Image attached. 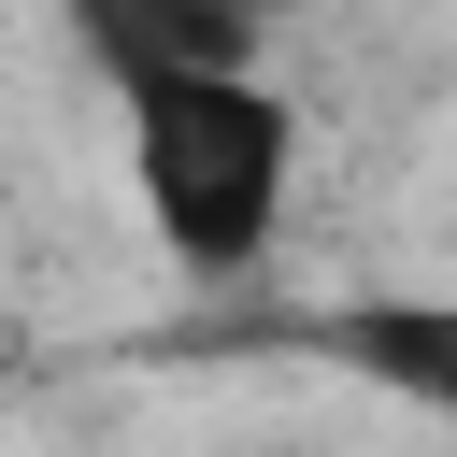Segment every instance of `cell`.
<instances>
[{"instance_id":"obj_1","label":"cell","mask_w":457,"mask_h":457,"mask_svg":"<svg viewBox=\"0 0 457 457\" xmlns=\"http://www.w3.org/2000/svg\"><path fill=\"white\" fill-rule=\"evenodd\" d=\"M129 200L186 286H243L300 200V100L257 57H100Z\"/></svg>"},{"instance_id":"obj_2","label":"cell","mask_w":457,"mask_h":457,"mask_svg":"<svg viewBox=\"0 0 457 457\" xmlns=\"http://www.w3.org/2000/svg\"><path fill=\"white\" fill-rule=\"evenodd\" d=\"M300 343H314L343 386H371V400L457 428V286H357V300L300 314Z\"/></svg>"},{"instance_id":"obj_3","label":"cell","mask_w":457,"mask_h":457,"mask_svg":"<svg viewBox=\"0 0 457 457\" xmlns=\"http://www.w3.org/2000/svg\"><path fill=\"white\" fill-rule=\"evenodd\" d=\"M243 14H257V29H286V14H300V0H243Z\"/></svg>"}]
</instances>
